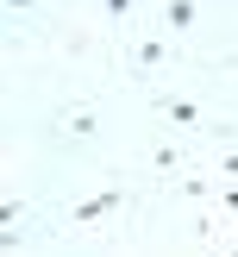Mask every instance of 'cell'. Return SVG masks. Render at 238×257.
Here are the masks:
<instances>
[{
    "label": "cell",
    "mask_w": 238,
    "mask_h": 257,
    "mask_svg": "<svg viewBox=\"0 0 238 257\" xmlns=\"http://www.w3.org/2000/svg\"><path fill=\"white\" fill-rule=\"evenodd\" d=\"M119 201H125V188H119V182H113V188H100V195H88L82 207H69V226H94V220H107Z\"/></svg>",
    "instance_id": "cell-1"
},
{
    "label": "cell",
    "mask_w": 238,
    "mask_h": 257,
    "mask_svg": "<svg viewBox=\"0 0 238 257\" xmlns=\"http://www.w3.org/2000/svg\"><path fill=\"white\" fill-rule=\"evenodd\" d=\"M163 57H169V32H157V38H144V44H132V69H138V75H157Z\"/></svg>",
    "instance_id": "cell-2"
},
{
    "label": "cell",
    "mask_w": 238,
    "mask_h": 257,
    "mask_svg": "<svg viewBox=\"0 0 238 257\" xmlns=\"http://www.w3.org/2000/svg\"><path fill=\"white\" fill-rule=\"evenodd\" d=\"M157 113H163L169 125H182V132H194V125H200V107H194V100H169V94H157Z\"/></svg>",
    "instance_id": "cell-3"
},
{
    "label": "cell",
    "mask_w": 238,
    "mask_h": 257,
    "mask_svg": "<svg viewBox=\"0 0 238 257\" xmlns=\"http://www.w3.org/2000/svg\"><path fill=\"white\" fill-rule=\"evenodd\" d=\"M194 19H200V0H169L163 7V32H194Z\"/></svg>",
    "instance_id": "cell-4"
},
{
    "label": "cell",
    "mask_w": 238,
    "mask_h": 257,
    "mask_svg": "<svg viewBox=\"0 0 238 257\" xmlns=\"http://www.w3.org/2000/svg\"><path fill=\"white\" fill-rule=\"evenodd\" d=\"M63 132H69L75 145H88V138L100 132V113H94V107H75V113H63Z\"/></svg>",
    "instance_id": "cell-5"
},
{
    "label": "cell",
    "mask_w": 238,
    "mask_h": 257,
    "mask_svg": "<svg viewBox=\"0 0 238 257\" xmlns=\"http://www.w3.org/2000/svg\"><path fill=\"white\" fill-rule=\"evenodd\" d=\"M150 170H157V176H182V151H175V145H157V151H150Z\"/></svg>",
    "instance_id": "cell-6"
},
{
    "label": "cell",
    "mask_w": 238,
    "mask_h": 257,
    "mask_svg": "<svg viewBox=\"0 0 238 257\" xmlns=\"http://www.w3.org/2000/svg\"><path fill=\"white\" fill-rule=\"evenodd\" d=\"M175 195H188V201H213L219 188H213L207 176H182V182H175Z\"/></svg>",
    "instance_id": "cell-7"
},
{
    "label": "cell",
    "mask_w": 238,
    "mask_h": 257,
    "mask_svg": "<svg viewBox=\"0 0 238 257\" xmlns=\"http://www.w3.org/2000/svg\"><path fill=\"white\" fill-rule=\"evenodd\" d=\"M107 13H113V19H125V13H132V0H107Z\"/></svg>",
    "instance_id": "cell-8"
},
{
    "label": "cell",
    "mask_w": 238,
    "mask_h": 257,
    "mask_svg": "<svg viewBox=\"0 0 238 257\" xmlns=\"http://www.w3.org/2000/svg\"><path fill=\"white\" fill-rule=\"evenodd\" d=\"M25 7H38V0H7V13H25Z\"/></svg>",
    "instance_id": "cell-9"
},
{
    "label": "cell",
    "mask_w": 238,
    "mask_h": 257,
    "mask_svg": "<svg viewBox=\"0 0 238 257\" xmlns=\"http://www.w3.org/2000/svg\"><path fill=\"white\" fill-rule=\"evenodd\" d=\"M219 257H238V251H219Z\"/></svg>",
    "instance_id": "cell-10"
}]
</instances>
